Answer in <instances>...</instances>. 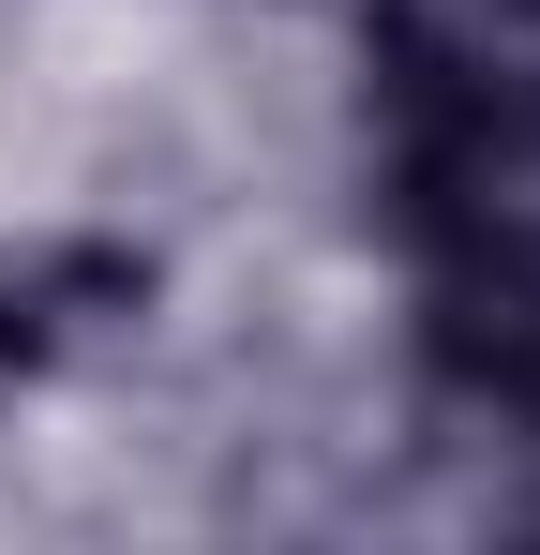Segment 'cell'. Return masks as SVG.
<instances>
[{
    "mask_svg": "<svg viewBox=\"0 0 540 555\" xmlns=\"http://www.w3.org/2000/svg\"><path fill=\"white\" fill-rule=\"evenodd\" d=\"M166 331V256L136 225H15L0 241V390H90Z\"/></svg>",
    "mask_w": 540,
    "mask_h": 555,
    "instance_id": "1",
    "label": "cell"
}]
</instances>
